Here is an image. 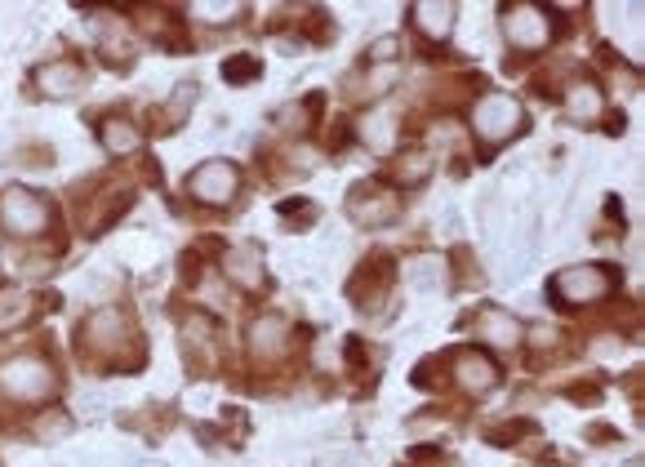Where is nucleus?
I'll use <instances>...</instances> for the list:
<instances>
[{
  "instance_id": "nucleus-1",
  "label": "nucleus",
  "mask_w": 645,
  "mask_h": 467,
  "mask_svg": "<svg viewBox=\"0 0 645 467\" xmlns=\"http://www.w3.org/2000/svg\"><path fill=\"white\" fill-rule=\"evenodd\" d=\"M81 347L89 361L107 365V370H134L143 361V347L134 339V325L116 307H98L94 316L81 325Z\"/></svg>"
},
{
  "instance_id": "nucleus-2",
  "label": "nucleus",
  "mask_w": 645,
  "mask_h": 467,
  "mask_svg": "<svg viewBox=\"0 0 645 467\" xmlns=\"http://www.w3.org/2000/svg\"><path fill=\"white\" fill-rule=\"evenodd\" d=\"M54 387L58 374L41 356H14V361L0 365V392L14 396V401H45V396H54Z\"/></svg>"
},
{
  "instance_id": "nucleus-3",
  "label": "nucleus",
  "mask_w": 645,
  "mask_h": 467,
  "mask_svg": "<svg viewBox=\"0 0 645 467\" xmlns=\"http://www.w3.org/2000/svg\"><path fill=\"white\" fill-rule=\"evenodd\" d=\"M614 267L605 263H579V267H565L557 272V281H552V298L557 303H570V307H583V303H597L614 290Z\"/></svg>"
},
{
  "instance_id": "nucleus-4",
  "label": "nucleus",
  "mask_w": 645,
  "mask_h": 467,
  "mask_svg": "<svg viewBox=\"0 0 645 467\" xmlns=\"http://www.w3.org/2000/svg\"><path fill=\"white\" fill-rule=\"evenodd\" d=\"M0 223H5V232L14 236H36L49 227V201L41 192H32V187H9L5 196H0Z\"/></svg>"
},
{
  "instance_id": "nucleus-5",
  "label": "nucleus",
  "mask_w": 645,
  "mask_h": 467,
  "mask_svg": "<svg viewBox=\"0 0 645 467\" xmlns=\"http://www.w3.org/2000/svg\"><path fill=\"white\" fill-rule=\"evenodd\" d=\"M503 36H508V45L512 49H543L552 41V18H548V9H539V5H525V0H516V5H503Z\"/></svg>"
},
{
  "instance_id": "nucleus-6",
  "label": "nucleus",
  "mask_w": 645,
  "mask_h": 467,
  "mask_svg": "<svg viewBox=\"0 0 645 467\" xmlns=\"http://www.w3.org/2000/svg\"><path fill=\"white\" fill-rule=\"evenodd\" d=\"M521 121H525V112H521V103H516L512 94L481 98L476 112H472V129L485 138V143H508L516 129H521Z\"/></svg>"
},
{
  "instance_id": "nucleus-7",
  "label": "nucleus",
  "mask_w": 645,
  "mask_h": 467,
  "mask_svg": "<svg viewBox=\"0 0 645 467\" xmlns=\"http://www.w3.org/2000/svg\"><path fill=\"white\" fill-rule=\"evenodd\" d=\"M187 187H192V196L201 205H227L236 192H241V174H236L232 161H205L192 170Z\"/></svg>"
},
{
  "instance_id": "nucleus-8",
  "label": "nucleus",
  "mask_w": 645,
  "mask_h": 467,
  "mask_svg": "<svg viewBox=\"0 0 645 467\" xmlns=\"http://www.w3.org/2000/svg\"><path fill=\"white\" fill-rule=\"evenodd\" d=\"M347 214H352L356 227H383L396 218V196L387 187H356L347 196Z\"/></svg>"
},
{
  "instance_id": "nucleus-9",
  "label": "nucleus",
  "mask_w": 645,
  "mask_h": 467,
  "mask_svg": "<svg viewBox=\"0 0 645 467\" xmlns=\"http://www.w3.org/2000/svg\"><path fill=\"white\" fill-rule=\"evenodd\" d=\"M285 334H290V325H285L281 312H263L250 321V352L258 356V361H276V356L285 352Z\"/></svg>"
},
{
  "instance_id": "nucleus-10",
  "label": "nucleus",
  "mask_w": 645,
  "mask_h": 467,
  "mask_svg": "<svg viewBox=\"0 0 645 467\" xmlns=\"http://www.w3.org/2000/svg\"><path fill=\"white\" fill-rule=\"evenodd\" d=\"M81 85H85V67L76 58H58V63H45L36 72V89L45 98H72Z\"/></svg>"
},
{
  "instance_id": "nucleus-11",
  "label": "nucleus",
  "mask_w": 645,
  "mask_h": 467,
  "mask_svg": "<svg viewBox=\"0 0 645 467\" xmlns=\"http://www.w3.org/2000/svg\"><path fill=\"white\" fill-rule=\"evenodd\" d=\"M476 334H481L490 347H499V352H508V347L521 343V321H516L512 312H503V307H481V316H476Z\"/></svg>"
},
{
  "instance_id": "nucleus-12",
  "label": "nucleus",
  "mask_w": 645,
  "mask_h": 467,
  "mask_svg": "<svg viewBox=\"0 0 645 467\" xmlns=\"http://www.w3.org/2000/svg\"><path fill=\"white\" fill-rule=\"evenodd\" d=\"M454 383H459L468 396H481V392H490V387L499 383V370H494L490 356H481V352H463L459 361H454Z\"/></svg>"
},
{
  "instance_id": "nucleus-13",
  "label": "nucleus",
  "mask_w": 645,
  "mask_h": 467,
  "mask_svg": "<svg viewBox=\"0 0 645 467\" xmlns=\"http://www.w3.org/2000/svg\"><path fill=\"white\" fill-rule=\"evenodd\" d=\"M223 272H227V281L245 285V290H258L263 285V250L258 245H232L223 258Z\"/></svg>"
},
{
  "instance_id": "nucleus-14",
  "label": "nucleus",
  "mask_w": 645,
  "mask_h": 467,
  "mask_svg": "<svg viewBox=\"0 0 645 467\" xmlns=\"http://www.w3.org/2000/svg\"><path fill=\"white\" fill-rule=\"evenodd\" d=\"M454 14H459V9L445 5V0H423V5L410 9L419 36H428V41H445V36L454 32Z\"/></svg>"
},
{
  "instance_id": "nucleus-15",
  "label": "nucleus",
  "mask_w": 645,
  "mask_h": 467,
  "mask_svg": "<svg viewBox=\"0 0 645 467\" xmlns=\"http://www.w3.org/2000/svg\"><path fill=\"white\" fill-rule=\"evenodd\" d=\"M98 138H103V147L112 156H134L138 147H143V129L134 121H125V116H107V121L98 125Z\"/></svg>"
},
{
  "instance_id": "nucleus-16",
  "label": "nucleus",
  "mask_w": 645,
  "mask_h": 467,
  "mask_svg": "<svg viewBox=\"0 0 645 467\" xmlns=\"http://www.w3.org/2000/svg\"><path fill=\"white\" fill-rule=\"evenodd\" d=\"M565 112H570V121H579V125L601 121L605 116V94L592 81H579L570 94H565Z\"/></svg>"
},
{
  "instance_id": "nucleus-17",
  "label": "nucleus",
  "mask_w": 645,
  "mask_h": 467,
  "mask_svg": "<svg viewBox=\"0 0 645 467\" xmlns=\"http://www.w3.org/2000/svg\"><path fill=\"white\" fill-rule=\"evenodd\" d=\"M361 134H365V143H370L374 152H392V143H396L392 107H370V112L361 116Z\"/></svg>"
},
{
  "instance_id": "nucleus-18",
  "label": "nucleus",
  "mask_w": 645,
  "mask_h": 467,
  "mask_svg": "<svg viewBox=\"0 0 645 467\" xmlns=\"http://www.w3.org/2000/svg\"><path fill=\"white\" fill-rule=\"evenodd\" d=\"M383 272H392V258H387V254L365 258V263H361V272H356V281L347 285V294H352V298H361V303H374V290H379V285H383Z\"/></svg>"
},
{
  "instance_id": "nucleus-19",
  "label": "nucleus",
  "mask_w": 645,
  "mask_h": 467,
  "mask_svg": "<svg viewBox=\"0 0 645 467\" xmlns=\"http://www.w3.org/2000/svg\"><path fill=\"white\" fill-rule=\"evenodd\" d=\"M27 316H32V294L18 290V285H5V290H0V334L23 325Z\"/></svg>"
},
{
  "instance_id": "nucleus-20",
  "label": "nucleus",
  "mask_w": 645,
  "mask_h": 467,
  "mask_svg": "<svg viewBox=\"0 0 645 467\" xmlns=\"http://www.w3.org/2000/svg\"><path fill=\"white\" fill-rule=\"evenodd\" d=\"M410 285L419 294H441L445 290V263L436 254H423L410 263Z\"/></svg>"
},
{
  "instance_id": "nucleus-21",
  "label": "nucleus",
  "mask_w": 645,
  "mask_h": 467,
  "mask_svg": "<svg viewBox=\"0 0 645 467\" xmlns=\"http://www.w3.org/2000/svg\"><path fill=\"white\" fill-rule=\"evenodd\" d=\"M125 210H129V192H125V187H116L112 196H103V201H98V210L89 214L85 227H89V232H103V227H112Z\"/></svg>"
},
{
  "instance_id": "nucleus-22",
  "label": "nucleus",
  "mask_w": 645,
  "mask_h": 467,
  "mask_svg": "<svg viewBox=\"0 0 645 467\" xmlns=\"http://www.w3.org/2000/svg\"><path fill=\"white\" fill-rule=\"evenodd\" d=\"M103 54L112 58L116 67H125L129 58H134V36H129L125 23H107V32H103Z\"/></svg>"
},
{
  "instance_id": "nucleus-23",
  "label": "nucleus",
  "mask_w": 645,
  "mask_h": 467,
  "mask_svg": "<svg viewBox=\"0 0 645 467\" xmlns=\"http://www.w3.org/2000/svg\"><path fill=\"white\" fill-rule=\"evenodd\" d=\"M312 121H316V94L299 98V103H290L281 112V129H285V134H307V129H312Z\"/></svg>"
},
{
  "instance_id": "nucleus-24",
  "label": "nucleus",
  "mask_w": 645,
  "mask_h": 467,
  "mask_svg": "<svg viewBox=\"0 0 645 467\" xmlns=\"http://www.w3.org/2000/svg\"><path fill=\"white\" fill-rule=\"evenodd\" d=\"M432 170V156L428 152H401L392 161V178L396 183H419V178H428Z\"/></svg>"
},
{
  "instance_id": "nucleus-25",
  "label": "nucleus",
  "mask_w": 645,
  "mask_h": 467,
  "mask_svg": "<svg viewBox=\"0 0 645 467\" xmlns=\"http://www.w3.org/2000/svg\"><path fill=\"white\" fill-rule=\"evenodd\" d=\"M281 223H285V227H294V232H303V227H312V223H316V205H312V201H303V196H294V201H285V205H281Z\"/></svg>"
},
{
  "instance_id": "nucleus-26",
  "label": "nucleus",
  "mask_w": 645,
  "mask_h": 467,
  "mask_svg": "<svg viewBox=\"0 0 645 467\" xmlns=\"http://www.w3.org/2000/svg\"><path fill=\"white\" fill-rule=\"evenodd\" d=\"M63 436H72V414H45V419H36V441L54 445Z\"/></svg>"
},
{
  "instance_id": "nucleus-27",
  "label": "nucleus",
  "mask_w": 645,
  "mask_h": 467,
  "mask_svg": "<svg viewBox=\"0 0 645 467\" xmlns=\"http://www.w3.org/2000/svg\"><path fill=\"white\" fill-rule=\"evenodd\" d=\"M223 76H227V81H232V85H245V81H258V76H263V63H258V58H232V63H227L223 67Z\"/></svg>"
},
{
  "instance_id": "nucleus-28",
  "label": "nucleus",
  "mask_w": 645,
  "mask_h": 467,
  "mask_svg": "<svg viewBox=\"0 0 645 467\" xmlns=\"http://www.w3.org/2000/svg\"><path fill=\"white\" fill-rule=\"evenodd\" d=\"M347 370H352V374H365V370H370V343L347 339Z\"/></svg>"
},
{
  "instance_id": "nucleus-29",
  "label": "nucleus",
  "mask_w": 645,
  "mask_h": 467,
  "mask_svg": "<svg viewBox=\"0 0 645 467\" xmlns=\"http://www.w3.org/2000/svg\"><path fill=\"white\" fill-rule=\"evenodd\" d=\"M236 14H241V5H196V18H205V23H232Z\"/></svg>"
},
{
  "instance_id": "nucleus-30",
  "label": "nucleus",
  "mask_w": 645,
  "mask_h": 467,
  "mask_svg": "<svg viewBox=\"0 0 645 467\" xmlns=\"http://www.w3.org/2000/svg\"><path fill=\"white\" fill-rule=\"evenodd\" d=\"M530 427H534L530 419H521V423H508V427H494V432H490V441H494V445H512V441H521V436L530 432Z\"/></svg>"
},
{
  "instance_id": "nucleus-31",
  "label": "nucleus",
  "mask_w": 645,
  "mask_h": 467,
  "mask_svg": "<svg viewBox=\"0 0 645 467\" xmlns=\"http://www.w3.org/2000/svg\"><path fill=\"white\" fill-rule=\"evenodd\" d=\"M192 98H196V85H178V89H174V103H170V116H174V121H183V116L192 112Z\"/></svg>"
},
{
  "instance_id": "nucleus-32",
  "label": "nucleus",
  "mask_w": 645,
  "mask_h": 467,
  "mask_svg": "<svg viewBox=\"0 0 645 467\" xmlns=\"http://www.w3.org/2000/svg\"><path fill=\"white\" fill-rule=\"evenodd\" d=\"M565 396H570V401H579V405H592V401H601V387L592 379H579V387H565Z\"/></svg>"
},
{
  "instance_id": "nucleus-33",
  "label": "nucleus",
  "mask_w": 645,
  "mask_h": 467,
  "mask_svg": "<svg viewBox=\"0 0 645 467\" xmlns=\"http://www.w3.org/2000/svg\"><path fill=\"white\" fill-rule=\"evenodd\" d=\"M396 49H401V45H396V36H383V41H374V45H370V54H365V58H370L374 67H383L387 58H396Z\"/></svg>"
},
{
  "instance_id": "nucleus-34",
  "label": "nucleus",
  "mask_w": 645,
  "mask_h": 467,
  "mask_svg": "<svg viewBox=\"0 0 645 467\" xmlns=\"http://www.w3.org/2000/svg\"><path fill=\"white\" fill-rule=\"evenodd\" d=\"M134 467H165V463H134Z\"/></svg>"
},
{
  "instance_id": "nucleus-35",
  "label": "nucleus",
  "mask_w": 645,
  "mask_h": 467,
  "mask_svg": "<svg viewBox=\"0 0 645 467\" xmlns=\"http://www.w3.org/2000/svg\"><path fill=\"white\" fill-rule=\"evenodd\" d=\"M534 467H552V463H534Z\"/></svg>"
}]
</instances>
